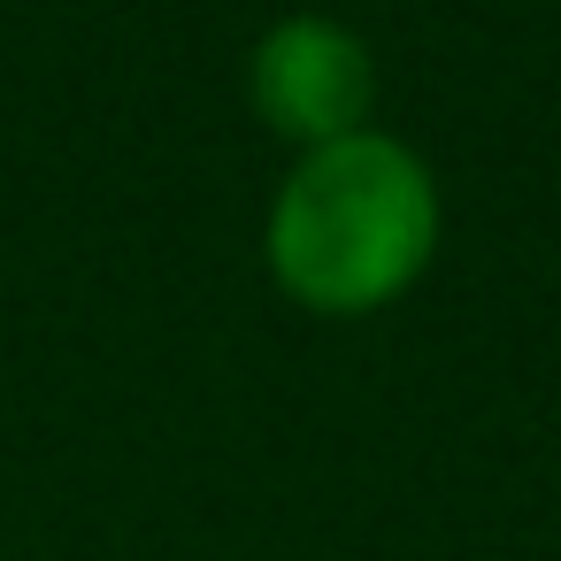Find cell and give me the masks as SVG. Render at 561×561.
<instances>
[{
  "label": "cell",
  "mask_w": 561,
  "mask_h": 561,
  "mask_svg": "<svg viewBox=\"0 0 561 561\" xmlns=\"http://www.w3.org/2000/svg\"><path fill=\"white\" fill-rule=\"evenodd\" d=\"M431 178L392 139H331L277 193V277L316 308H369L431 254Z\"/></svg>",
  "instance_id": "cell-1"
},
{
  "label": "cell",
  "mask_w": 561,
  "mask_h": 561,
  "mask_svg": "<svg viewBox=\"0 0 561 561\" xmlns=\"http://www.w3.org/2000/svg\"><path fill=\"white\" fill-rule=\"evenodd\" d=\"M254 101L270 108V124L331 147V139H354V116L369 101V62L362 47L339 32V24H277L254 55Z\"/></svg>",
  "instance_id": "cell-2"
}]
</instances>
